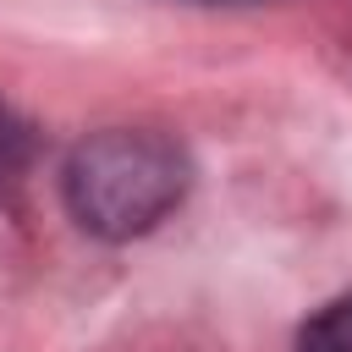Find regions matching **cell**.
<instances>
[{
  "label": "cell",
  "mask_w": 352,
  "mask_h": 352,
  "mask_svg": "<svg viewBox=\"0 0 352 352\" xmlns=\"http://www.w3.org/2000/svg\"><path fill=\"white\" fill-rule=\"evenodd\" d=\"M187 154L148 126H110L72 148L60 170V198L88 236L132 242L154 231L187 198Z\"/></svg>",
  "instance_id": "obj_1"
},
{
  "label": "cell",
  "mask_w": 352,
  "mask_h": 352,
  "mask_svg": "<svg viewBox=\"0 0 352 352\" xmlns=\"http://www.w3.org/2000/svg\"><path fill=\"white\" fill-rule=\"evenodd\" d=\"M297 352H352V297L324 302V308L297 330Z\"/></svg>",
  "instance_id": "obj_2"
},
{
  "label": "cell",
  "mask_w": 352,
  "mask_h": 352,
  "mask_svg": "<svg viewBox=\"0 0 352 352\" xmlns=\"http://www.w3.org/2000/svg\"><path fill=\"white\" fill-rule=\"evenodd\" d=\"M33 170V132L22 116H11L0 104V198L22 187V176Z\"/></svg>",
  "instance_id": "obj_3"
}]
</instances>
